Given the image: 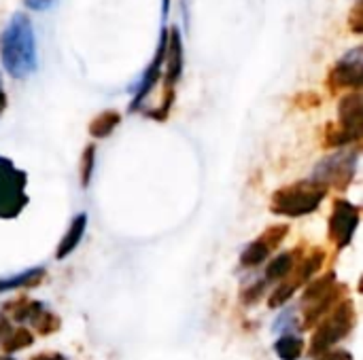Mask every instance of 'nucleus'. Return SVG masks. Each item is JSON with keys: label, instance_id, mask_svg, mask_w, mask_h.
Wrapping results in <instances>:
<instances>
[{"label": "nucleus", "instance_id": "obj_1", "mask_svg": "<svg viewBox=\"0 0 363 360\" xmlns=\"http://www.w3.org/2000/svg\"><path fill=\"white\" fill-rule=\"evenodd\" d=\"M0 62L13 79H26L36 70V36L26 13H15L0 32Z\"/></svg>", "mask_w": 363, "mask_h": 360}, {"label": "nucleus", "instance_id": "obj_2", "mask_svg": "<svg viewBox=\"0 0 363 360\" xmlns=\"http://www.w3.org/2000/svg\"><path fill=\"white\" fill-rule=\"evenodd\" d=\"M345 299H349V286L338 284L334 272L315 276L302 293V329L308 331L317 327V323Z\"/></svg>", "mask_w": 363, "mask_h": 360}, {"label": "nucleus", "instance_id": "obj_3", "mask_svg": "<svg viewBox=\"0 0 363 360\" xmlns=\"http://www.w3.org/2000/svg\"><path fill=\"white\" fill-rule=\"evenodd\" d=\"M328 189L313 178L308 180H298L291 185H285L277 189L270 197V212L277 216H287V219H300L308 216L319 210V206L328 197Z\"/></svg>", "mask_w": 363, "mask_h": 360}, {"label": "nucleus", "instance_id": "obj_4", "mask_svg": "<svg viewBox=\"0 0 363 360\" xmlns=\"http://www.w3.org/2000/svg\"><path fill=\"white\" fill-rule=\"evenodd\" d=\"M357 325V310L355 303L351 299L340 301L330 314H325L311 337V346H308V354L311 356H321L325 352H330L338 342H342L345 337H349L353 333Z\"/></svg>", "mask_w": 363, "mask_h": 360}, {"label": "nucleus", "instance_id": "obj_5", "mask_svg": "<svg viewBox=\"0 0 363 360\" xmlns=\"http://www.w3.org/2000/svg\"><path fill=\"white\" fill-rule=\"evenodd\" d=\"M359 168V149H338L323 157L313 172V180L323 185L328 191H347Z\"/></svg>", "mask_w": 363, "mask_h": 360}, {"label": "nucleus", "instance_id": "obj_6", "mask_svg": "<svg viewBox=\"0 0 363 360\" xmlns=\"http://www.w3.org/2000/svg\"><path fill=\"white\" fill-rule=\"evenodd\" d=\"M323 263H325V250L323 248H313L311 252H304L302 259L291 269V274L283 282L277 284V289L272 291V295L268 299V306L272 310L283 308L296 295V291L304 289L319 274V269L323 267Z\"/></svg>", "mask_w": 363, "mask_h": 360}, {"label": "nucleus", "instance_id": "obj_7", "mask_svg": "<svg viewBox=\"0 0 363 360\" xmlns=\"http://www.w3.org/2000/svg\"><path fill=\"white\" fill-rule=\"evenodd\" d=\"M183 72V45H181V32L177 28L168 30V40H166V57H164V98L155 110L149 112V117L164 121L172 108L174 102V89Z\"/></svg>", "mask_w": 363, "mask_h": 360}, {"label": "nucleus", "instance_id": "obj_8", "mask_svg": "<svg viewBox=\"0 0 363 360\" xmlns=\"http://www.w3.org/2000/svg\"><path fill=\"white\" fill-rule=\"evenodd\" d=\"M26 202V174L6 157H0V219L17 216Z\"/></svg>", "mask_w": 363, "mask_h": 360}, {"label": "nucleus", "instance_id": "obj_9", "mask_svg": "<svg viewBox=\"0 0 363 360\" xmlns=\"http://www.w3.org/2000/svg\"><path fill=\"white\" fill-rule=\"evenodd\" d=\"M359 219H362L359 206L351 204L349 199H334L332 214L328 221V240L338 252L353 242L355 231L359 227Z\"/></svg>", "mask_w": 363, "mask_h": 360}, {"label": "nucleus", "instance_id": "obj_10", "mask_svg": "<svg viewBox=\"0 0 363 360\" xmlns=\"http://www.w3.org/2000/svg\"><path fill=\"white\" fill-rule=\"evenodd\" d=\"M363 85V51L362 47L351 49L347 55H342L336 66L328 74V87L330 91H357Z\"/></svg>", "mask_w": 363, "mask_h": 360}, {"label": "nucleus", "instance_id": "obj_11", "mask_svg": "<svg viewBox=\"0 0 363 360\" xmlns=\"http://www.w3.org/2000/svg\"><path fill=\"white\" fill-rule=\"evenodd\" d=\"M340 132H345L353 144H357L363 136V100L359 91L347 93L338 104V123H334Z\"/></svg>", "mask_w": 363, "mask_h": 360}, {"label": "nucleus", "instance_id": "obj_12", "mask_svg": "<svg viewBox=\"0 0 363 360\" xmlns=\"http://www.w3.org/2000/svg\"><path fill=\"white\" fill-rule=\"evenodd\" d=\"M85 229H87V214L85 212H79L70 221L66 233L62 236V240L57 244V250H55V259L57 261H64L66 257H70L79 248V244H81V240L85 236Z\"/></svg>", "mask_w": 363, "mask_h": 360}, {"label": "nucleus", "instance_id": "obj_13", "mask_svg": "<svg viewBox=\"0 0 363 360\" xmlns=\"http://www.w3.org/2000/svg\"><path fill=\"white\" fill-rule=\"evenodd\" d=\"M304 248H306V246L300 244L298 248H291V250L281 252L279 257H274V259L268 263V267H266V280H264V282H283V280L291 274V269L296 267V263L302 259Z\"/></svg>", "mask_w": 363, "mask_h": 360}, {"label": "nucleus", "instance_id": "obj_14", "mask_svg": "<svg viewBox=\"0 0 363 360\" xmlns=\"http://www.w3.org/2000/svg\"><path fill=\"white\" fill-rule=\"evenodd\" d=\"M43 308H45V303H40V301H34L30 297H17L2 306V316H6L13 323L23 325V323H32Z\"/></svg>", "mask_w": 363, "mask_h": 360}, {"label": "nucleus", "instance_id": "obj_15", "mask_svg": "<svg viewBox=\"0 0 363 360\" xmlns=\"http://www.w3.org/2000/svg\"><path fill=\"white\" fill-rule=\"evenodd\" d=\"M47 276V269L45 267H30L26 272H19L15 276H9V278H0V293H6V291H19V289H36Z\"/></svg>", "mask_w": 363, "mask_h": 360}, {"label": "nucleus", "instance_id": "obj_16", "mask_svg": "<svg viewBox=\"0 0 363 360\" xmlns=\"http://www.w3.org/2000/svg\"><path fill=\"white\" fill-rule=\"evenodd\" d=\"M34 344V333L26 327H17V329H11L6 333V337L2 339V350L4 354H15V352H21L26 348H30Z\"/></svg>", "mask_w": 363, "mask_h": 360}, {"label": "nucleus", "instance_id": "obj_17", "mask_svg": "<svg viewBox=\"0 0 363 360\" xmlns=\"http://www.w3.org/2000/svg\"><path fill=\"white\" fill-rule=\"evenodd\" d=\"M121 123V115L117 110H104L96 115L89 123V134L94 138H106L115 132V127Z\"/></svg>", "mask_w": 363, "mask_h": 360}, {"label": "nucleus", "instance_id": "obj_18", "mask_svg": "<svg viewBox=\"0 0 363 360\" xmlns=\"http://www.w3.org/2000/svg\"><path fill=\"white\" fill-rule=\"evenodd\" d=\"M304 350H306L304 339H300L296 335H283L274 344V352L279 354L281 360H300L302 354H304Z\"/></svg>", "mask_w": 363, "mask_h": 360}, {"label": "nucleus", "instance_id": "obj_19", "mask_svg": "<svg viewBox=\"0 0 363 360\" xmlns=\"http://www.w3.org/2000/svg\"><path fill=\"white\" fill-rule=\"evenodd\" d=\"M272 252H270V248L259 240V238H255L242 252H240V265L242 267H247V269H253V267H259L268 257H270Z\"/></svg>", "mask_w": 363, "mask_h": 360}, {"label": "nucleus", "instance_id": "obj_20", "mask_svg": "<svg viewBox=\"0 0 363 360\" xmlns=\"http://www.w3.org/2000/svg\"><path fill=\"white\" fill-rule=\"evenodd\" d=\"M60 323H62V320H60L53 312H49L47 308H43L30 325H32V329H34L38 335L47 337V335H53L55 331H60Z\"/></svg>", "mask_w": 363, "mask_h": 360}, {"label": "nucleus", "instance_id": "obj_21", "mask_svg": "<svg viewBox=\"0 0 363 360\" xmlns=\"http://www.w3.org/2000/svg\"><path fill=\"white\" fill-rule=\"evenodd\" d=\"M94 163H96V146L89 144L85 146L83 155H81V166H79V174H81V187L87 189L91 182V174H94Z\"/></svg>", "mask_w": 363, "mask_h": 360}, {"label": "nucleus", "instance_id": "obj_22", "mask_svg": "<svg viewBox=\"0 0 363 360\" xmlns=\"http://www.w3.org/2000/svg\"><path fill=\"white\" fill-rule=\"evenodd\" d=\"M287 236H289V225H272L259 236V240L270 248V252H274L285 242Z\"/></svg>", "mask_w": 363, "mask_h": 360}, {"label": "nucleus", "instance_id": "obj_23", "mask_svg": "<svg viewBox=\"0 0 363 360\" xmlns=\"http://www.w3.org/2000/svg\"><path fill=\"white\" fill-rule=\"evenodd\" d=\"M264 289H266V282L262 280V282H255L253 286H249V289H245L242 291V295H240V299H242V303H257L259 299H262V293H264Z\"/></svg>", "mask_w": 363, "mask_h": 360}, {"label": "nucleus", "instance_id": "obj_24", "mask_svg": "<svg viewBox=\"0 0 363 360\" xmlns=\"http://www.w3.org/2000/svg\"><path fill=\"white\" fill-rule=\"evenodd\" d=\"M317 360H353V354L347 350H330V352L317 356Z\"/></svg>", "mask_w": 363, "mask_h": 360}, {"label": "nucleus", "instance_id": "obj_25", "mask_svg": "<svg viewBox=\"0 0 363 360\" xmlns=\"http://www.w3.org/2000/svg\"><path fill=\"white\" fill-rule=\"evenodd\" d=\"M30 360H66V356H62L57 352H43V354H34Z\"/></svg>", "mask_w": 363, "mask_h": 360}, {"label": "nucleus", "instance_id": "obj_26", "mask_svg": "<svg viewBox=\"0 0 363 360\" xmlns=\"http://www.w3.org/2000/svg\"><path fill=\"white\" fill-rule=\"evenodd\" d=\"M11 331V320L6 318V316H2L0 314V344H2V339L6 337V333Z\"/></svg>", "mask_w": 363, "mask_h": 360}, {"label": "nucleus", "instance_id": "obj_27", "mask_svg": "<svg viewBox=\"0 0 363 360\" xmlns=\"http://www.w3.org/2000/svg\"><path fill=\"white\" fill-rule=\"evenodd\" d=\"M26 2V6H30V8H34V11H40V8H45L51 0H23Z\"/></svg>", "mask_w": 363, "mask_h": 360}, {"label": "nucleus", "instance_id": "obj_28", "mask_svg": "<svg viewBox=\"0 0 363 360\" xmlns=\"http://www.w3.org/2000/svg\"><path fill=\"white\" fill-rule=\"evenodd\" d=\"M4 108H6V93H4L2 81H0V115L4 112Z\"/></svg>", "mask_w": 363, "mask_h": 360}, {"label": "nucleus", "instance_id": "obj_29", "mask_svg": "<svg viewBox=\"0 0 363 360\" xmlns=\"http://www.w3.org/2000/svg\"><path fill=\"white\" fill-rule=\"evenodd\" d=\"M0 360H13V359H4V356H0Z\"/></svg>", "mask_w": 363, "mask_h": 360}]
</instances>
